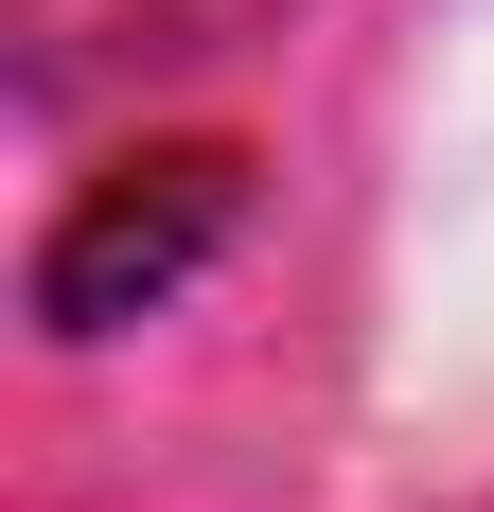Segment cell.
Here are the masks:
<instances>
[{
  "mask_svg": "<svg viewBox=\"0 0 494 512\" xmlns=\"http://www.w3.org/2000/svg\"><path fill=\"white\" fill-rule=\"evenodd\" d=\"M230 230H247V142H142L124 177H89V195L53 212L36 336H124V318H159Z\"/></svg>",
  "mask_w": 494,
  "mask_h": 512,
  "instance_id": "6da1fadb",
  "label": "cell"
}]
</instances>
